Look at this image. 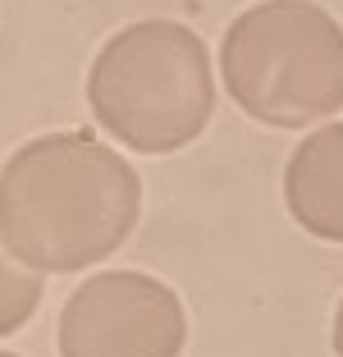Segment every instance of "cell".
Returning <instances> with one entry per match:
<instances>
[{
  "label": "cell",
  "instance_id": "6",
  "mask_svg": "<svg viewBox=\"0 0 343 357\" xmlns=\"http://www.w3.org/2000/svg\"><path fill=\"white\" fill-rule=\"evenodd\" d=\"M37 303H42V275L23 271L10 257V248L0 243V339L14 335L19 326H28Z\"/></svg>",
  "mask_w": 343,
  "mask_h": 357
},
{
  "label": "cell",
  "instance_id": "4",
  "mask_svg": "<svg viewBox=\"0 0 343 357\" xmlns=\"http://www.w3.org/2000/svg\"><path fill=\"white\" fill-rule=\"evenodd\" d=\"M183 344L178 294L142 271L92 275L60 312V357H178Z\"/></svg>",
  "mask_w": 343,
  "mask_h": 357
},
{
  "label": "cell",
  "instance_id": "7",
  "mask_svg": "<svg viewBox=\"0 0 343 357\" xmlns=\"http://www.w3.org/2000/svg\"><path fill=\"white\" fill-rule=\"evenodd\" d=\"M334 353L343 357V303H339V316H334Z\"/></svg>",
  "mask_w": 343,
  "mask_h": 357
},
{
  "label": "cell",
  "instance_id": "3",
  "mask_svg": "<svg viewBox=\"0 0 343 357\" xmlns=\"http://www.w3.org/2000/svg\"><path fill=\"white\" fill-rule=\"evenodd\" d=\"M220 74L243 115L307 128L343 105V28L312 0H266L229 23Z\"/></svg>",
  "mask_w": 343,
  "mask_h": 357
},
{
  "label": "cell",
  "instance_id": "1",
  "mask_svg": "<svg viewBox=\"0 0 343 357\" xmlns=\"http://www.w3.org/2000/svg\"><path fill=\"white\" fill-rule=\"evenodd\" d=\"M137 206V169L92 133L32 137L0 169V243L37 275H73L119 252Z\"/></svg>",
  "mask_w": 343,
  "mask_h": 357
},
{
  "label": "cell",
  "instance_id": "8",
  "mask_svg": "<svg viewBox=\"0 0 343 357\" xmlns=\"http://www.w3.org/2000/svg\"><path fill=\"white\" fill-rule=\"evenodd\" d=\"M0 357H19V353H0Z\"/></svg>",
  "mask_w": 343,
  "mask_h": 357
},
{
  "label": "cell",
  "instance_id": "2",
  "mask_svg": "<svg viewBox=\"0 0 343 357\" xmlns=\"http://www.w3.org/2000/svg\"><path fill=\"white\" fill-rule=\"evenodd\" d=\"M87 101L105 133L146 156H169L201 137L215 110L206 42L165 19L114 32L92 60Z\"/></svg>",
  "mask_w": 343,
  "mask_h": 357
},
{
  "label": "cell",
  "instance_id": "5",
  "mask_svg": "<svg viewBox=\"0 0 343 357\" xmlns=\"http://www.w3.org/2000/svg\"><path fill=\"white\" fill-rule=\"evenodd\" d=\"M289 215L325 243H343V119L312 133L284 169Z\"/></svg>",
  "mask_w": 343,
  "mask_h": 357
}]
</instances>
